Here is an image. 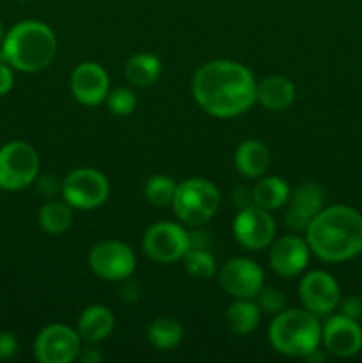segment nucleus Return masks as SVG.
I'll return each mask as SVG.
<instances>
[{
  "label": "nucleus",
  "mask_w": 362,
  "mask_h": 363,
  "mask_svg": "<svg viewBox=\"0 0 362 363\" xmlns=\"http://www.w3.org/2000/svg\"><path fill=\"white\" fill-rule=\"evenodd\" d=\"M39 174V155L27 142H9L0 147V188L18 191L31 186Z\"/></svg>",
  "instance_id": "nucleus-6"
},
{
  "label": "nucleus",
  "mask_w": 362,
  "mask_h": 363,
  "mask_svg": "<svg viewBox=\"0 0 362 363\" xmlns=\"http://www.w3.org/2000/svg\"><path fill=\"white\" fill-rule=\"evenodd\" d=\"M219 284L231 296L252 300L265 287V275L261 266L252 259L234 257L220 269Z\"/></svg>",
  "instance_id": "nucleus-12"
},
{
  "label": "nucleus",
  "mask_w": 362,
  "mask_h": 363,
  "mask_svg": "<svg viewBox=\"0 0 362 363\" xmlns=\"http://www.w3.org/2000/svg\"><path fill=\"white\" fill-rule=\"evenodd\" d=\"M110 194L106 177L96 169H77L62 181V197L71 208L96 209L105 204Z\"/></svg>",
  "instance_id": "nucleus-8"
},
{
  "label": "nucleus",
  "mask_w": 362,
  "mask_h": 363,
  "mask_svg": "<svg viewBox=\"0 0 362 363\" xmlns=\"http://www.w3.org/2000/svg\"><path fill=\"white\" fill-rule=\"evenodd\" d=\"M78 360H82L85 363H96V362H102L103 357L98 353V351L92 350V347H85V350H80Z\"/></svg>",
  "instance_id": "nucleus-34"
},
{
  "label": "nucleus",
  "mask_w": 362,
  "mask_h": 363,
  "mask_svg": "<svg viewBox=\"0 0 362 363\" xmlns=\"http://www.w3.org/2000/svg\"><path fill=\"white\" fill-rule=\"evenodd\" d=\"M71 220H73V215H71V206L67 202H46L39 211V225L52 236L66 233L71 225Z\"/></svg>",
  "instance_id": "nucleus-25"
},
{
  "label": "nucleus",
  "mask_w": 362,
  "mask_h": 363,
  "mask_svg": "<svg viewBox=\"0 0 362 363\" xmlns=\"http://www.w3.org/2000/svg\"><path fill=\"white\" fill-rule=\"evenodd\" d=\"M0 43H2V23H0Z\"/></svg>",
  "instance_id": "nucleus-35"
},
{
  "label": "nucleus",
  "mask_w": 362,
  "mask_h": 363,
  "mask_svg": "<svg viewBox=\"0 0 362 363\" xmlns=\"http://www.w3.org/2000/svg\"><path fill=\"white\" fill-rule=\"evenodd\" d=\"M62 194V184H59L55 181V177H39L38 181V194L45 195V197H53L55 194Z\"/></svg>",
  "instance_id": "nucleus-33"
},
{
  "label": "nucleus",
  "mask_w": 362,
  "mask_h": 363,
  "mask_svg": "<svg viewBox=\"0 0 362 363\" xmlns=\"http://www.w3.org/2000/svg\"><path fill=\"white\" fill-rule=\"evenodd\" d=\"M302 305L314 315H329L339 307L341 291L332 275L327 272H311L300 282Z\"/></svg>",
  "instance_id": "nucleus-13"
},
{
  "label": "nucleus",
  "mask_w": 362,
  "mask_h": 363,
  "mask_svg": "<svg viewBox=\"0 0 362 363\" xmlns=\"http://www.w3.org/2000/svg\"><path fill=\"white\" fill-rule=\"evenodd\" d=\"M13 85H14L13 67H11L6 60L0 59V96H6L7 92L13 89Z\"/></svg>",
  "instance_id": "nucleus-32"
},
{
  "label": "nucleus",
  "mask_w": 362,
  "mask_h": 363,
  "mask_svg": "<svg viewBox=\"0 0 362 363\" xmlns=\"http://www.w3.org/2000/svg\"><path fill=\"white\" fill-rule=\"evenodd\" d=\"M322 323L307 308H284L268 330L270 344L280 354L305 358L322 342Z\"/></svg>",
  "instance_id": "nucleus-4"
},
{
  "label": "nucleus",
  "mask_w": 362,
  "mask_h": 363,
  "mask_svg": "<svg viewBox=\"0 0 362 363\" xmlns=\"http://www.w3.org/2000/svg\"><path fill=\"white\" fill-rule=\"evenodd\" d=\"M290 208L286 211V223L293 230H305L311 220L318 215L325 204V195L319 184L307 181L302 183L290 195Z\"/></svg>",
  "instance_id": "nucleus-17"
},
{
  "label": "nucleus",
  "mask_w": 362,
  "mask_h": 363,
  "mask_svg": "<svg viewBox=\"0 0 362 363\" xmlns=\"http://www.w3.org/2000/svg\"><path fill=\"white\" fill-rule=\"evenodd\" d=\"M148 339L156 350L170 351L183 340V328L172 318H158L148 330Z\"/></svg>",
  "instance_id": "nucleus-24"
},
{
  "label": "nucleus",
  "mask_w": 362,
  "mask_h": 363,
  "mask_svg": "<svg viewBox=\"0 0 362 363\" xmlns=\"http://www.w3.org/2000/svg\"><path fill=\"white\" fill-rule=\"evenodd\" d=\"M305 241L322 261H350L362 254V215L343 204L322 209L305 229Z\"/></svg>",
  "instance_id": "nucleus-2"
},
{
  "label": "nucleus",
  "mask_w": 362,
  "mask_h": 363,
  "mask_svg": "<svg viewBox=\"0 0 362 363\" xmlns=\"http://www.w3.org/2000/svg\"><path fill=\"white\" fill-rule=\"evenodd\" d=\"M339 305L341 314L346 315V318L355 319V321H358V319L362 318V298L348 296L346 300L339 301Z\"/></svg>",
  "instance_id": "nucleus-31"
},
{
  "label": "nucleus",
  "mask_w": 362,
  "mask_h": 363,
  "mask_svg": "<svg viewBox=\"0 0 362 363\" xmlns=\"http://www.w3.org/2000/svg\"><path fill=\"white\" fill-rule=\"evenodd\" d=\"M295 96H297L295 85L284 77L273 74L256 84V101L273 112L287 108L295 101Z\"/></svg>",
  "instance_id": "nucleus-18"
},
{
  "label": "nucleus",
  "mask_w": 362,
  "mask_h": 363,
  "mask_svg": "<svg viewBox=\"0 0 362 363\" xmlns=\"http://www.w3.org/2000/svg\"><path fill=\"white\" fill-rule=\"evenodd\" d=\"M254 74L234 60H209L195 71L192 94L206 113L220 119L241 116L256 103Z\"/></svg>",
  "instance_id": "nucleus-1"
},
{
  "label": "nucleus",
  "mask_w": 362,
  "mask_h": 363,
  "mask_svg": "<svg viewBox=\"0 0 362 363\" xmlns=\"http://www.w3.org/2000/svg\"><path fill=\"white\" fill-rule=\"evenodd\" d=\"M270 165V152L261 142L243 140L234 151V167L247 177H261Z\"/></svg>",
  "instance_id": "nucleus-20"
},
{
  "label": "nucleus",
  "mask_w": 362,
  "mask_h": 363,
  "mask_svg": "<svg viewBox=\"0 0 362 363\" xmlns=\"http://www.w3.org/2000/svg\"><path fill=\"white\" fill-rule=\"evenodd\" d=\"M82 350L80 333L66 325H50L38 333L34 354L41 363H71Z\"/></svg>",
  "instance_id": "nucleus-10"
},
{
  "label": "nucleus",
  "mask_w": 362,
  "mask_h": 363,
  "mask_svg": "<svg viewBox=\"0 0 362 363\" xmlns=\"http://www.w3.org/2000/svg\"><path fill=\"white\" fill-rule=\"evenodd\" d=\"M142 248L151 261L158 264H170L181 261L187 254L190 248V236L177 223L160 222L146 230Z\"/></svg>",
  "instance_id": "nucleus-9"
},
{
  "label": "nucleus",
  "mask_w": 362,
  "mask_h": 363,
  "mask_svg": "<svg viewBox=\"0 0 362 363\" xmlns=\"http://www.w3.org/2000/svg\"><path fill=\"white\" fill-rule=\"evenodd\" d=\"M220 206L216 186L202 177H192L176 186L172 208L177 218L187 225H204L215 216Z\"/></svg>",
  "instance_id": "nucleus-5"
},
{
  "label": "nucleus",
  "mask_w": 362,
  "mask_h": 363,
  "mask_svg": "<svg viewBox=\"0 0 362 363\" xmlns=\"http://www.w3.org/2000/svg\"><path fill=\"white\" fill-rule=\"evenodd\" d=\"M18 353V340L14 333L0 332V360H9Z\"/></svg>",
  "instance_id": "nucleus-30"
},
{
  "label": "nucleus",
  "mask_w": 362,
  "mask_h": 363,
  "mask_svg": "<svg viewBox=\"0 0 362 363\" xmlns=\"http://www.w3.org/2000/svg\"><path fill=\"white\" fill-rule=\"evenodd\" d=\"M258 305L265 312L270 314H279L280 311L286 308V298L275 287H263L258 294Z\"/></svg>",
  "instance_id": "nucleus-29"
},
{
  "label": "nucleus",
  "mask_w": 362,
  "mask_h": 363,
  "mask_svg": "<svg viewBox=\"0 0 362 363\" xmlns=\"http://www.w3.org/2000/svg\"><path fill=\"white\" fill-rule=\"evenodd\" d=\"M114 314L105 305H91L85 308L78 319V333L82 340L96 344L105 340L114 330Z\"/></svg>",
  "instance_id": "nucleus-19"
},
{
  "label": "nucleus",
  "mask_w": 362,
  "mask_h": 363,
  "mask_svg": "<svg viewBox=\"0 0 362 363\" xmlns=\"http://www.w3.org/2000/svg\"><path fill=\"white\" fill-rule=\"evenodd\" d=\"M183 264L188 275L195 280L212 279L216 272L215 257L206 248H188L183 255Z\"/></svg>",
  "instance_id": "nucleus-27"
},
{
  "label": "nucleus",
  "mask_w": 362,
  "mask_h": 363,
  "mask_svg": "<svg viewBox=\"0 0 362 363\" xmlns=\"http://www.w3.org/2000/svg\"><path fill=\"white\" fill-rule=\"evenodd\" d=\"M57 53V39L52 28L38 20L14 25L2 41L0 59L23 73H38L48 67Z\"/></svg>",
  "instance_id": "nucleus-3"
},
{
  "label": "nucleus",
  "mask_w": 362,
  "mask_h": 363,
  "mask_svg": "<svg viewBox=\"0 0 362 363\" xmlns=\"http://www.w3.org/2000/svg\"><path fill=\"white\" fill-rule=\"evenodd\" d=\"M160 73H162V62L158 57L151 53H137L124 66V77L131 85H137V87H148L155 84Z\"/></svg>",
  "instance_id": "nucleus-23"
},
{
  "label": "nucleus",
  "mask_w": 362,
  "mask_h": 363,
  "mask_svg": "<svg viewBox=\"0 0 362 363\" xmlns=\"http://www.w3.org/2000/svg\"><path fill=\"white\" fill-rule=\"evenodd\" d=\"M89 268L96 277L110 282H124L133 275L137 259L133 250L121 241H99L89 252Z\"/></svg>",
  "instance_id": "nucleus-7"
},
{
  "label": "nucleus",
  "mask_w": 362,
  "mask_h": 363,
  "mask_svg": "<svg viewBox=\"0 0 362 363\" xmlns=\"http://www.w3.org/2000/svg\"><path fill=\"white\" fill-rule=\"evenodd\" d=\"M322 340L329 353L350 358L362 350V328L355 319L343 314L332 315L323 325Z\"/></svg>",
  "instance_id": "nucleus-14"
},
{
  "label": "nucleus",
  "mask_w": 362,
  "mask_h": 363,
  "mask_svg": "<svg viewBox=\"0 0 362 363\" xmlns=\"http://www.w3.org/2000/svg\"><path fill=\"white\" fill-rule=\"evenodd\" d=\"M106 106H109L114 116L126 117L137 106V98H135L133 91H130V89L117 87L114 91H109V94H106Z\"/></svg>",
  "instance_id": "nucleus-28"
},
{
  "label": "nucleus",
  "mask_w": 362,
  "mask_h": 363,
  "mask_svg": "<svg viewBox=\"0 0 362 363\" xmlns=\"http://www.w3.org/2000/svg\"><path fill=\"white\" fill-rule=\"evenodd\" d=\"M290 186L284 179L277 176L263 177L252 190V202L266 211H275L290 201Z\"/></svg>",
  "instance_id": "nucleus-21"
},
{
  "label": "nucleus",
  "mask_w": 362,
  "mask_h": 363,
  "mask_svg": "<svg viewBox=\"0 0 362 363\" xmlns=\"http://www.w3.org/2000/svg\"><path fill=\"white\" fill-rule=\"evenodd\" d=\"M233 233L238 243L248 250H263L275 236V222L266 209L259 206H243L234 216Z\"/></svg>",
  "instance_id": "nucleus-11"
},
{
  "label": "nucleus",
  "mask_w": 362,
  "mask_h": 363,
  "mask_svg": "<svg viewBox=\"0 0 362 363\" xmlns=\"http://www.w3.org/2000/svg\"><path fill=\"white\" fill-rule=\"evenodd\" d=\"M109 74L99 64L82 62L71 74V92L82 105L96 106L109 94Z\"/></svg>",
  "instance_id": "nucleus-15"
},
{
  "label": "nucleus",
  "mask_w": 362,
  "mask_h": 363,
  "mask_svg": "<svg viewBox=\"0 0 362 363\" xmlns=\"http://www.w3.org/2000/svg\"><path fill=\"white\" fill-rule=\"evenodd\" d=\"M176 186L172 177L163 176V174H156L151 176L146 183L144 197L155 208H165V206L172 204L174 194H176Z\"/></svg>",
  "instance_id": "nucleus-26"
},
{
  "label": "nucleus",
  "mask_w": 362,
  "mask_h": 363,
  "mask_svg": "<svg viewBox=\"0 0 362 363\" xmlns=\"http://www.w3.org/2000/svg\"><path fill=\"white\" fill-rule=\"evenodd\" d=\"M309 255H311V248H309L307 241L293 236V234H287L272 245L270 266L277 275L295 277L307 268Z\"/></svg>",
  "instance_id": "nucleus-16"
},
{
  "label": "nucleus",
  "mask_w": 362,
  "mask_h": 363,
  "mask_svg": "<svg viewBox=\"0 0 362 363\" xmlns=\"http://www.w3.org/2000/svg\"><path fill=\"white\" fill-rule=\"evenodd\" d=\"M226 318L231 332L236 335H248L258 328L259 321H261V308L252 300L236 298V301L227 308Z\"/></svg>",
  "instance_id": "nucleus-22"
}]
</instances>
